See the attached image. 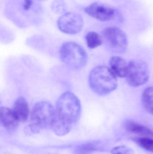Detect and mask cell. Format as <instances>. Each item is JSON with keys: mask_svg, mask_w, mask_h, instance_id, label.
Masks as SVG:
<instances>
[{"mask_svg": "<svg viewBox=\"0 0 153 154\" xmlns=\"http://www.w3.org/2000/svg\"><path fill=\"white\" fill-rule=\"evenodd\" d=\"M57 25L62 32L75 35L79 33L82 29L83 19L81 15L77 13H66L58 19Z\"/></svg>", "mask_w": 153, "mask_h": 154, "instance_id": "7", "label": "cell"}, {"mask_svg": "<svg viewBox=\"0 0 153 154\" xmlns=\"http://www.w3.org/2000/svg\"><path fill=\"white\" fill-rule=\"evenodd\" d=\"M97 147L93 143L85 144L78 149V154H89L97 150Z\"/></svg>", "mask_w": 153, "mask_h": 154, "instance_id": "18", "label": "cell"}, {"mask_svg": "<svg viewBox=\"0 0 153 154\" xmlns=\"http://www.w3.org/2000/svg\"><path fill=\"white\" fill-rule=\"evenodd\" d=\"M134 141L143 149L153 152V139L147 137L135 138Z\"/></svg>", "mask_w": 153, "mask_h": 154, "instance_id": "15", "label": "cell"}, {"mask_svg": "<svg viewBox=\"0 0 153 154\" xmlns=\"http://www.w3.org/2000/svg\"><path fill=\"white\" fill-rule=\"evenodd\" d=\"M59 56L65 65L75 70L84 67L88 60V55L84 48L73 42H67L62 45Z\"/></svg>", "mask_w": 153, "mask_h": 154, "instance_id": "3", "label": "cell"}, {"mask_svg": "<svg viewBox=\"0 0 153 154\" xmlns=\"http://www.w3.org/2000/svg\"><path fill=\"white\" fill-rule=\"evenodd\" d=\"M110 69L114 75L119 78H125L126 75L128 64L124 59L119 56H114L109 60Z\"/></svg>", "mask_w": 153, "mask_h": 154, "instance_id": "11", "label": "cell"}, {"mask_svg": "<svg viewBox=\"0 0 153 154\" xmlns=\"http://www.w3.org/2000/svg\"><path fill=\"white\" fill-rule=\"evenodd\" d=\"M55 115V109L51 103L46 101L37 102L31 112V125L37 128L52 125Z\"/></svg>", "mask_w": 153, "mask_h": 154, "instance_id": "4", "label": "cell"}, {"mask_svg": "<svg viewBox=\"0 0 153 154\" xmlns=\"http://www.w3.org/2000/svg\"><path fill=\"white\" fill-rule=\"evenodd\" d=\"M81 110L79 98L70 91L64 92L57 101L55 117L52 126L59 133L67 132L72 125L79 119Z\"/></svg>", "mask_w": 153, "mask_h": 154, "instance_id": "1", "label": "cell"}, {"mask_svg": "<svg viewBox=\"0 0 153 154\" xmlns=\"http://www.w3.org/2000/svg\"><path fill=\"white\" fill-rule=\"evenodd\" d=\"M85 39L87 46L90 49L96 48L102 44L101 37L99 33L95 32H88L86 35Z\"/></svg>", "mask_w": 153, "mask_h": 154, "instance_id": "14", "label": "cell"}, {"mask_svg": "<svg viewBox=\"0 0 153 154\" xmlns=\"http://www.w3.org/2000/svg\"><path fill=\"white\" fill-rule=\"evenodd\" d=\"M149 75V68L144 61L133 60L128 64L125 78L130 86L138 87L144 85L148 81Z\"/></svg>", "mask_w": 153, "mask_h": 154, "instance_id": "5", "label": "cell"}, {"mask_svg": "<svg viewBox=\"0 0 153 154\" xmlns=\"http://www.w3.org/2000/svg\"><path fill=\"white\" fill-rule=\"evenodd\" d=\"M33 4L32 0H24L23 4V9L25 11H28L30 9Z\"/></svg>", "mask_w": 153, "mask_h": 154, "instance_id": "19", "label": "cell"}, {"mask_svg": "<svg viewBox=\"0 0 153 154\" xmlns=\"http://www.w3.org/2000/svg\"><path fill=\"white\" fill-rule=\"evenodd\" d=\"M40 1H46V0H40Z\"/></svg>", "mask_w": 153, "mask_h": 154, "instance_id": "20", "label": "cell"}, {"mask_svg": "<svg viewBox=\"0 0 153 154\" xmlns=\"http://www.w3.org/2000/svg\"><path fill=\"white\" fill-rule=\"evenodd\" d=\"M112 154H134L132 148L126 146H119L112 148L111 150Z\"/></svg>", "mask_w": 153, "mask_h": 154, "instance_id": "17", "label": "cell"}, {"mask_svg": "<svg viewBox=\"0 0 153 154\" xmlns=\"http://www.w3.org/2000/svg\"><path fill=\"white\" fill-rule=\"evenodd\" d=\"M125 127L128 132L133 134L153 136V131L145 126L133 120H128L125 123Z\"/></svg>", "mask_w": 153, "mask_h": 154, "instance_id": "12", "label": "cell"}, {"mask_svg": "<svg viewBox=\"0 0 153 154\" xmlns=\"http://www.w3.org/2000/svg\"><path fill=\"white\" fill-rule=\"evenodd\" d=\"M12 109L19 122H25L28 118L30 114L28 104L23 97H19L15 100Z\"/></svg>", "mask_w": 153, "mask_h": 154, "instance_id": "10", "label": "cell"}, {"mask_svg": "<svg viewBox=\"0 0 153 154\" xmlns=\"http://www.w3.org/2000/svg\"><path fill=\"white\" fill-rule=\"evenodd\" d=\"M89 84L93 91L101 96L108 95L116 89L117 77L106 66H96L91 71Z\"/></svg>", "mask_w": 153, "mask_h": 154, "instance_id": "2", "label": "cell"}, {"mask_svg": "<svg viewBox=\"0 0 153 154\" xmlns=\"http://www.w3.org/2000/svg\"><path fill=\"white\" fill-rule=\"evenodd\" d=\"M142 103L145 109L153 115V87L146 88L142 94Z\"/></svg>", "mask_w": 153, "mask_h": 154, "instance_id": "13", "label": "cell"}, {"mask_svg": "<svg viewBox=\"0 0 153 154\" xmlns=\"http://www.w3.org/2000/svg\"><path fill=\"white\" fill-rule=\"evenodd\" d=\"M52 9L55 13H62L65 11L66 6L63 0H55L52 4Z\"/></svg>", "mask_w": 153, "mask_h": 154, "instance_id": "16", "label": "cell"}, {"mask_svg": "<svg viewBox=\"0 0 153 154\" xmlns=\"http://www.w3.org/2000/svg\"><path fill=\"white\" fill-rule=\"evenodd\" d=\"M103 38L113 52L124 53L127 48L128 42L125 33L119 28L109 27L102 31Z\"/></svg>", "mask_w": 153, "mask_h": 154, "instance_id": "6", "label": "cell"}, {"mask_svg": "<svg viewBox=\"0 0 153 154\" xmlns=\"http://www.w3.org/2000/svg\"><path fill=\"white\" fill-rule=\"evenodd\" d=\"M84 11L91 17L101 21L119 19V14L114 8L101 3L95 2L85 7Z\"/></svg>", "mask_w": 153, "mask_h": 154, "instance_id": "8", "label": "cell"}, {"mask_svg": "<svg viewBox=\"0 0 153 154\" xmlns=\"http://www.w3.org/2000/svg\"><path fill=\"white\" fill-rule=\"evenodd\" d=\"M0 119L4 127L10 132L17 129L19 121L15 116L12 109L1 106L0 109Z\"/></svg>", "mask_w": 153, "mask_h": 154, "instance_id": "9", "label": "cell"}]
</instances>
